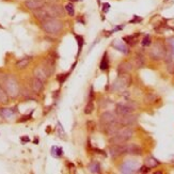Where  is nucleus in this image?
Here are the masks:
<instances>
[{
  "mask_svg": "<svg viewBox=\"0 0 174 174\" xmlns=\"http://www.w3.org/2000/svg\"><path fill=\"white\" fill-rule=\"evenodd\" d=\"M64 23L60 18H48L42 21V29L48 35H57L63 30Z\"/></svg>",
  "mask_w": 174,
  "mask_h": 174,
  "instance_id": "f257e3e1",
  "label": "nucleus"
},
{
  "mask_svg": "<svg viewBox=\"0 0 174 174\" xmlns=\"http://www.w3.org/2000/svg\"><path fill=\"white\" fill-rule=\"evenodd\" d=\"M132 135H134V132H132V129L129 128V127L120 128L113 136H111V138L109 139V142L112 145L126 143L128 140L132 139Z\"/></svg>",
  "mask_w": 174,
  "mask_h": 174,
  "instance_id": "f03ea898",
  "label": "nucleus"
},
{
  "mask_svg": "<svg viewBox=\"0 0 174 174\" xmlns=\"http://www.w3.org/2000/svg\"><path fill=\"white\" fill-rule=\"evenodd\" d=\"M1 84H3V89L6 90L7 93H8V95L11 96V97H16L19 94L18 83L16 81V79L14 78V77L7 75L6 78H4L3 81L1 83Z\"/></svg>",
  "mask_w": 174,
  "mask_h": 174,
  "instance_id": "7ed1b4c3",
  "label": "nucleus"
},
{
  "mask_svg": "<svg viewBox=\"0 0 174 174\" xmlns=\"http://www.w3.org/2000/svg\"><path fill=\"white\" fill-rule=\"evenodd\" d=\"M132 84V77L128 73H121L119 74L118 79L112 84L113 91H123L124 89L128 88Z\"/></svg>",
  "mask_w": 174,
  "mask_h": 174,
  "instance_id": "20e7f679",
  "label": "nucleus"
},
{
  "mask_svg": "<svg viewBox=\"0 0 174 174\" xmlns=\"http://www.w3.org/2000/svg\"><path fill=\"white\" fill-rule=\"evenodd\" d=\"M49 18H60L64 15V8L58 3H46L44 6Z\"/></svg>",
  "mask_w": 174,
  "mask_h": 174,
  "instance_id": "39448f33",
  "label": "nucleus"
},
{
  "mask_svg": "<svg viewBox=\"0 0 174 174\" xmlns=\"http://www.w3.org/2000/svg\"><path fill=\"white\" fill-rule=\"evenodd\" d=\"M166 54H167L166 47L163 46V44H161V43H159V42L156 43V44L153 46V48L151 49V51H149L151 58L153 60H156V61L165 59Z\"/></svg>",
  "mask_w": 174,
  "mask_h": 174,
  "instance_id": "423d86ee",
  "label": "nucleus"
},
{
  "mask_svg": "<svg viewBox=\"0 0 174 174\" xmlns=\"http://www.w3.org/2000/svg\"><path fill=\"white\" fill-rule=\"evenodd\" d=\"M117 121L121 126H130V125H132L134 123H136L137 117L132 114V113L125 114V115H118Z\"/></svg>",
  "mask_w": 174,
  "mask_h": 174,
  "instance_id": "0eeeda50",
  "label": "nucleus"
},
{
  "mask_svg": "<svg viewBox=\"0 0 174 174\" xmlns=\"http://www.w3.org/2000/svg\"><path fill=\"white\" fill-rule=\"evenodd\" d=\"M135 110V106L132 105V104L127 103V104H118L115 106V112H117L118 115H125V114H129V113H132Z\"/></svg>",
  "mask_w": 174,
  "mask_h": 174,
  "instance_id": "6e6552de",
  "label": "nucleus"
},
{
  "mask_svg": "<svg viewBox=\"0 0 174 174\" xmlns=\"http://www.w3.org/2000/svg\"><path fill=\"white\" fill-rule=\"evenodd\" d=\"M115 121H117V117H115L112 112H109V111L104 112L103 114L100 115V127H101V129H103L105 126H107V125L111 124V123L115 122Z\"/></svg>",
  "mask_w": 174,
  "mask_h": 174,
  "instance_id": "1a4fd4ad",
  "label": "nucleus"
},
{
  "mask_svg": "<svg viewBox=\"0 0 174 174\" xmlns=\"http://www.w3.org/2000/svg\"><path fill=\"white\" fill-rule=\"evenodd\" d=\"M109 154L112 158H117V157H119L121 155H124L125 154V143L112 145L109 149Z\"/></svg>",
  "mask_w": 174,
  "mask_h": 174,
  "instance_id": "9d476101",
  "label": "nucleus"
},
{
  "mask_svg": "<svg viewBox=\"0 0 174 174\" xmlns=\"http://www.w3.org/2000/svg\"><path fill=\"white\" fill-rule=\"evenodd\" d=\"M45 4H46L45 0H26L25 1L26 8L30 10V11H35V10L41 9Z\"/></svg>",
  "mask_w": 174,
  "mask_h": 174,
  "instance_id": "9b49d317",
  "label": "nucleus"
},
{
  "mask_svg": "<svg viewBox=\"0 0 174 174\" xmlns=\"http://www.w3.org/2000/svg\"><path fill=\"white\" fill-rule=\"evenodd\" d=\"M138 165L137 161H132V160H127L125 161L124 163L121 167V172L122 173H132L136 171V169H138Z\"/></svg>",
  "mask_w": 174,
  "mask_h": 174,
  "instance_id": "f8f14e48",
  "label": "nucleus"
},
{
  "mask_svg": "<svg viewBox=\"0 0 174 174\" xmlns=\"http://www.w3.org/2000/svg\"><path fill=\"white\" fill-rule=\"evenodd\" d=\"M125 154L134 155V156H140L142 155V149L138 144L135 143L125 144Z\"/></svg>",
  "mask_w": 174,
  "mask_h": 174,
  "instance_id": "ddd939ff",
  "label": "nucleus"
},
{
  "mask_svg": "<svg viewBox=\"0 0 174 174\" xmlns=\"http://www.w3.org/2000/svg\"><path fill=\"white\" fill-rule=\"evenodd\" d=\"M31 88H32V90L34 91L35 93H40V92H42L43 89H44V83H43L41 79L34 77V78L32 79V81H31Z\"/></svg>",
  "mask_w": 174,
  "mask_h": 174,
  "instance_id": "4468645a",
  "label": "nucleus"
},
{
  "mask_svg": "<svg viewBox=\"0 0 174 174\" xmlns=\"http://www.w3.org/2000/svg\"><path fill=\"white\" fill-rule=\"evenodd\" d=\"M112 46L117 50H119V51L123 52V54H125V55L129 54V48L127 47V46L125 45L123 42H121V41H114V42L112 43Z\"/></svg>",
  "mask_w": 174,
  "mask_h": 174,
  "instance_id": "2eb2a0df",
  "label": "nucleus"
},
{
  "mask_svg": "<svg viewBox=\"0 0 174 174\" xmlns=\"http://www.w3.org/2000/svg\"><path fill=\"white\" fill-rule=\"evenodd\" d=\"M34 77H37V78L41 79L43 83L47 80V78H48L47 74H46V72L44 71L43 66H38L37 69H34Z\"/></svg>",
  "mask_w": 174,
  "mask_h": 174,
  "instance_id": "dca6fc26",
  "label": "nucleus"
},
{
  "mask_svg": "<svg viewBox=\"0 0 174 174\" xmlns=\"http://www.w3.org/2000/svg\"><path fill=\"white\" fill-rule=\"evenodd\" d=\"M132 69V64L130 62H122L119 66H118V73H129Z\"/></svg>",
  "mask_w": 174,
  "mask_h": 174,
  "instance_id": "f3484780",
  "label": "nucleus"
},
{
  "mask_svg": "<svg viewBox=\"0 0 174 174\" xmlns=\"http://www.w3.org/2000/svg\"><path fill=\"white\" fill-rule=\"evenodd\" d=\"M30 61H31V58L30 57L23 58V59H20L19 61H17V63H16V67H17L18 69H26V67H27L28 65H29V63H30Z\"/></svg>",
  "mask_w": 174,
  "mask_h": 174,
  "instance_id": "a211bd4d",
  "label": "nucleus"
},
{
  "mask_svg": "<svg viewBox=\"0 0 174 174\" xmlns=\"http://www.w3.org/2000/svg\"><path fill=\"white\" fill-rule=\"evenodd\" d=\"M144 63H145V60H144V57L141 54H137L136 57H135V65H136L137 69H141V67L144 66Z\"/></svg>",
  "mask_w": 174,
  "mask_h": 174,
  "instance_id": "6ab92c4d",
  "label": "nucleus"
},
{
  "mask_svg": "<svg viewBox=\"0 0 174 174\" xmlns=\"http://www.w3.org/2000/svg\"><path fill=\"white\" fill-rule=\"evenodd\" d=\"M145 166L149 167V169L156 168L157 166H159V161L156 158H154V157H149L145 160Z\"/></svg>",
  "mask_w": 174,
  "mask_h": 174,
  "instance_id": "aec40b11",
  "label": "nucleus"
},
{
  "mask_svg": "<svg viewBox=\"0 0 174 174\" xmlns=\"http://www.w3.org/2000/svg\"><path fill=\"white\" fill-rule=\"evenodd\" d=\"M89 171L91 173H100V166L97 161H92L89 165Z\"/></svg>",
  "mask_w": 174,
  "mask_h": 174,
  "instance_id": "412c9836",
  "label": "nucleus"
},
{
  "mask_svg": "<svg viewBox=\"0 0 174 174\" xmlns=\"http://www.w3.org/2000/svg\"><path fill=\"white\" fill-rule=\"evenodd\" d=\"M9 101V95L6 92L3 88L0 86V103L1 104H7Z\"/></svg>",
  "mask_w": 174,
  "mask_h": 174,
  "instance_id": "4be33fe9",
  "label": "nucleus"
},
{
  "mask_svg": "<svg viewBox=\"0 0 174 174\" xmlns=\"http://www.w3.org/2000/svg\"><path fill=\"white\" fill-rule=\"evenodd\" d=\"M14 113H15V111H14L13 109H1L0 110V114H1L4 119H9V118L13 117Z\"/></svg>",
  "mask_w": 174,
  "mask_h": 174,
  "instance_id": "5701e85b",
  "label": "nucleus"
},
{
  "mask_svg": "<svg viewBox=\"0 0 174 174\" xmlns=\"http://www.w3.org/2000/svg\"><path fill=\"white\" fill-rule=\"evenodd\" d=\"M64 10L67 12V14H69V16L74 17V15H75V9H74V4L73 3H67L66 6L64 7Z\"/></svg>",
  "mask_w": 174,
  "mask_h": 174,
  "instance_id": "b1692460",
  "label": "nucleus"
},
{
  "mask_svg": "<svg viewBox=\"0 0 174 174\" xmlns=\"http://www.w3.org/2000/svg\"><path fill=\"white\" fill-rule=\"evenodd\" d=\"M93 110H94L93 100H90L88 104H87L86 107H84V113H86V114H91V113L93 112Z\"/></svg>",
  "mask_w": 174,
  "mask_h": 174,
  "instance_id": "393cba45",
  "label": "nucleus"
},
{
  "mask_svg": "<svg viewBox=\"0 0 174 174\" xmlns=\"http://www.w3.org/2000/svg\"><path fill=\"white\" fill-rule=\"evenodd\" d=\"M100 69L101 71H106V69L109 67V63H108V59H107V56H104V58H103V60H101V62H100Z\"/></svg>",
  "mask_w": 174,
  "mask_h": 174,
  "instance_id": "a878e982",
  "label": "nucleus"
},
{
  "mask_svg": "<svg viewBox=\"0 0 174 174\" xmlns=\"http://www.w3.org/2000/svg\"><path fill=\"white\" fill-rule=\"evenodd\" d=\"M137 37H138V34L137 35H129V37H124L123 38V40H124L127 44L134 45L135 43H136V38Z\"/></svg>",
  "mask_w": 174,
  "mask_h": 174,
  "instance_id": "bb28decb",
  "label": "nucleus"
},
{
  "mask_svg": "<svg viewBox=\"0 0 174 174\" xmlns=\"http://www.w3.org/2000/svg\"><path fill=\"white\" fill-rule=\"evenodd\" d=\"M51 153H52V156L60 157L62 155V149H61V147L54 146V147H52V149H51Z\"/></svg>",
  "mask_w": 174,
  "mask_h": 174,
  "instance_id": "cd10ccee",
  "label": "nucleus"
},
{
  "mask_svg": "<svg viewBox=\"0 0 174 174\" xmlns=\"http://www.w3.org/2000/svg\"><path fill=\"white\" fill-rule=\"evenodd\" d=\"M167 71L171 75H174V61H169L167 62Z\"/></svg>",
  "mask_w": 174,
  "mask_h": 174,
  "instance_id": "c85d7f7f",
  "label": "nucleus"
},
{
  "mask_svg": "<svg viewBox=\"0 0 174 174\" xmlns=\"http://www.w3.org/2000/svg\"><path fill=\"white\" fill-rule=\"evenodd\" d=\"M168 45H169V51L173 55L174 57V38H170L168 40Z\"/></svg>",
  "mask_w": 174,
  "mask_h": 174,
  "instance_id": "c756f323",
  "label": "nucleus"
},
{
  "mask_svg": "<svg viewBox=\"0 0 174 174\" xmlns=\"http://www.w3.org/2000/svg\"><path fill=\"white\" fill-rule=\"evenodd\" d=\"M156 100H157V96L155 94H149L145 97V100L147 103H153V101H155Z\"/></svg>",
  "mask_w": 174,
  "mask_h": 174,
  "instance_id": "7c9ffc66",
  "label": "nucleus"
},
{
  "mask_svg": "<svg viewBox=\"0 0 174 174\" xmlns=\"http://www.w3.org/2000/svg\"><path fill=\"white\" fill-rule=\"evenodd\" d=\"M142 45L143 46L151 45V37H149V35H145V37H144V38L142 40Z\"/></svg>",
  "mask_w": 174,
  "mask_h": 174,
  "instance_id": "2f4dec72",
  "label": "nucleus"
},
{
  "mask_svg": "<svg viewBox=\"0 0 174 174\" xmlns=\"http://www.w3.org/2000/svg\"><path fill=\"white\" fill-rule=\"evenodd\" d=\"M67 78V74H61V75H58L57 76V79L58 81H59L60 83H63L64 80Z\"/></svg>",
  "mask_w": 174,
  "mask_h": 174,
  "instance_id": "473e14b6",
  "label": "nucleus"
},
{
  "mask_svg": "<svg viewBox=\"0 0 174 174\" xmlns=\"http://www.w3.org/2000/svg\"><path fill=\"white\" fill-rule=\"evenodd\" d=\"M87 126H88V129L89 130L93 132V130L95 129V123H94L93 121H89V122L87 123Z\"/></svg>",
  "mask_w": 174,
  "mask_h": 174,
  "instance_id": "72a5a7b5",
  "label": "nucleus"
},
{
  "mask_svg": "<svg viewBox=\"0 0 174 174\" xmlns=\"http://www.w3.org/2000/svg\"><path fill=\"white\" fill-rule=\"evenodd\" d=\"M137 172L138 173H147V172H149V168L147 166H143V167H141Z\"/></svg>",
  "mask_w": 174,
  "mask_h": 174,
  "instance_id": "f704fd0d",
  "label": "nucleus"
},
{
  "mask_svg": "<svg viewBox=\"0 0 174 174\" xmlns=\"http://www.w3.org/2000/svg\"><path fill=\"white\" fill-rule=\"evenodd\" d=\"M76 38L78 41V47H79V52H80L81 49V45H83V37H79V35H76Z\"/></svg>",
  "mask_w": 174,
  "mask_h": 174,
  "instance_id": "c9c22d12",
  "label": "nucleus"
},
{
  "mask_svg": "<svg viewBox=\"0 0 174 174\" xmlns=\"http://www.w3.org/2000/svg\"><path fill=\"white\" fill-rule=\"evenodd\" d=\"M103 7H104V12H105V13H107V12L109 11L110 4H109V3H104Z\"/></svg>",
  "mask_w": 174,
  "mask_h": 174,
  "instance_id": "e433bc0d",
  "label": "nucleus"
},
{
  "mask_svg": "<svg viewBox=\"0 0 174 174\" xmlns=\"http://www.w3.org/2000/svg\"><path fill=\"white\" fill-rule=\"evenodd\" d=\"M142 20V18L140 17H137V16H135V19H132V20H130V23H140V21Z\"/></svg>",
  "mask_w": 174,
  "mask_h": 174,
  "instance_id": "4c0bfd02",
  "label": "nucleus"
},
{
  "mask_svg": "<svg viewBox=\"0 0 174 174\" xmlns=\"http://www.w3.org/2000/svg\"><path fill=\"white\" fill-rule=\"evenodd\" d=\"M45 1H47L48 3H57L59 0H45Z\"/></svg>",
  "mask_w": 174,
  "mask_h": 174,
  "instance_id": "58836bf2",
  "label": "nucleus"
},
{
  "mask_svg": "<svg viewBox=\"0 0 174 174\" xmlns=\"http://www.w3.org/2000/svg\"><path fill=\"white\" fill-rule=\"evenodd\" d=\"M21 140H24V141H29L28 138H21Z\"/></svg>",
  "mask_w": 174,
  "mask_h": 174,
  "instance_id": "ea45409f",
  "label": "nucleus"
},
{
  "mask_svg": "<svg viewBox=\"0 0 174 174\" xmlns=\"http://www.w3.org/2000/svg\"><path fill=\"white\" fill-rule=\"evenodd\" d=\"M72 1H79V0H72Z\"/></svg>",
  "mask_w": 174,
  "mask_h": 174,
  "instance_id": "a19ab883",
  "label": "nucleus"
}]
</instances>
